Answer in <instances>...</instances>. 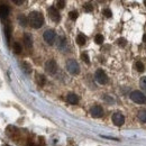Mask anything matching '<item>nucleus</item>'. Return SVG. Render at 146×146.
<instances>
[{
    "mask_svg": "<svg viewBox=\"0 0 146 146\" xmlns=\"http://www.w3.org/2000/svg\"><path fill=\"white\" fill-rule=\"evenodd\" d=\"M28 23L33 28H40L44 25V16L39 11H33L28 16Z\"/></svg>",
    "mask_w": 146,
    "mask_h": 146,
    "instance_id": "f257e3e1",
    "label": "nucleus"
},
{
    "mask_svg": "<svg viewBox=\"0 0 146 146\" xmlns=\"http://www.w3.org/2000/svg\"><path fill=\"white\" fill-rule=\"evenodd\" d=\"M129 97H130V99H131L134 102H136V104H144L146 101V96L143 92L139 91V90L133 91L129 94Z\"/></svg>",
    "mask_w": 146,
    "mask_h": 146,
    "instance_id": "f03ea898",
    "label": "nucleus"
},
{
    "mask_svg": "<svg viewBox=\"0 0 146 146\" xmlns=\"http://www.w3.org/2000/svg\"><path fill=\"white\" fill-rule=\"evenodd\" d=\"M66 70L71 74L75 75V74H78L80 72V66H79V64H78V62L75 60L71 58V60H69L66 62Z\"/></svg>",
    "mask_w": 146,
    "mask_h": 146,
    "instance_id": "7ed1b4c3",
    "label": "nucleus"
},
{
    "mask_svg": "<svg viewBox=\"0 0 146 146\" xmlns=\"http://www.w3.org/2000/svg\"><path fill=\"white\" fill-rule=\"evenodd\" d=\"M94 79H96V81L98 82V83H100V84H106L107 82H108V76H107V74L106 72L104 71V70H101V69H98L96 73H94Z\"/></svg>",
    "mask_w": 146,
    "mask_h": 146,
    "instance_id": "20e7f679",
    "label": "nucleus"
},
{
    "mask_svg": "<svg viewBox=\"0 0 146 146\" xmlns=\"http://www.w3.org/2000/svg\"><path fill=\"white\" fill-rule=\"evenodd\" d=\"M43 38H44V40H45L47 44L52 45L55 42L56 34H55V32L53 29H47V31H45V33L43 34Z\"/></svg>",
    "mask_w": 146,
    "mask_h": 146,
    "instance_id": "39448f33",
    "label": "nucleus"
},
{
    "mask_svg": "<svg viewBox=\"0 0 146 146\" xmlns=\"http://www.w3.org/2000/svg\"><path fill=\"white\" fill-rule=\"evenodd\" d=\"M45 71L48 74H55L57 71V64L54 60H48L45 63Z\"/></svg>",
    "mask_w": 146,
    "mask_h": 146,
    "instance_id": "423d86ee",
    "label": "nucleus"
},
{
    "mask_svg": "<svg viewBox=\"0 0 146 146\" xmlns=\"http://www.w3.org/2000/svg\"><path fill=\"white\" fill-rule=\"evenodd\" d=\"M48 15H50V18L52 19L53 21H55V23H58L60 19H61V16H60V13H58L57 8L53 7V6L48 8Z\"/></svg>",
    "mask_w": 146,
    "mask_h": 146,
    "instance_id": "0eeeda50",
    "label": "nucleus"
},
{
    "mask_svg": "<svg viewBox=\"0 0 146 146\" xmlns=\"http://www.w3.org/2000/svg\"><path fill=\"white\" fill-rule=\"evenodd\" d=\"M90 113H91L92 117H94V118H100V117H102V115H104V109H102L101 106L96 105V106L91 107Z\"/></svg>",
    "mask_w": 146,
    "mask_h": 146,
    "instance_id": "6e6552de",
    "label": "nucleus"
},
{
    "mask_svg": "<svg viewBox=\"0 0 146 146\" xmlns=\"http://www.w3.org/2000/svg\"><path fill=\"white\" fill-rule=\"evenodd\" d=\"M112 123H113L116 126H121V125H124V123H125V118H124V116H123L120 112H115V113L112 115Z\"/></svg>",
    "mask_w": 146,
    "mask_h": 146,
    "instance_id": "1a4fd4ad",
    "label": "nucleus"
},
{
    "mask_svg": "<svg viewBox=\"0 0 146 146\" xmlns=\"http://www.w3.org/2000/svg\"><path fill=\"white\" fill-rule=\"evenodd\" d=\"M24 45H25V47L27 50H31L33 47V38L28 33L24 34Z\"/></svg>",
    "mask_w": 146,
    "mask_h": 146,
    "instance_id": "9d476101",
    "label": "nucleus"
},
{
    "mask_svg": "<svg viewBox=\"0 0 146 146\" xmlns=\"http://www.w3.org/2000/svg\"><path fill=\"white\" fill-rule=\"evenodd\" d=\"M9 15V7L6 3L0 5V18L6 19Z\"/></svg>",
    "mask_w": 146,
    "mask_h": 146,
    "instance_id": "9b49d317",
    "label": "nucleus"
},
{
    "mask_svg": "<svg viewBox=\"0 0 146 146\" xmlns=\"http://www.w3.org/2000/svg\"><path fill=\"white\" fill-rule=\"evenodd\" d=\"M3 33H5V36H6L7 42L9 43V42H10V35H11V27H10V24H9V23L5 24V27H3Z\"/></svg>",
    "mask_w": 146,
    "mask_h": 146,
    "instance_id": "f8f14e48",
    "label": "nucleus"
},
{
    "mask_svg": "<svg viewBox=\"0 0 146 146\" xmlns=\"http://www.w3.org/2000/svg\"><path fill=\"white\" fill-rule=\"evenodd\" d=\"M66 100L71 105H76L79 102V97L76 94H74V93H69L68 97H66Z\"/></svg>",
    "mask_w": 146,
    "mask_h": 146,
    "instance_id": "ddd939ff",
    "label": "nucleus"
},
{
    "mask_svg": "<svg viewBox=\"0 0 146 146\" xmlns=\"http://www.w3.org/2000/svg\"><path fill=\"white\" fill-rule=\"evenodd\" d=\"M20 66H21L23 71L26 73V74H31L32 73V66L27 62H25V61L24 62H20Z\"/></svg>",
    "mask_w": 146,
    "mask_h": 146,
    "instance_id": "4468645a",
    "label": "nucleus"
},
{
    "mask_svg": "<svg viewBox=\"0 0 146 146\" xmlns=\"http://www.w3.org/2000/svg\"><path fill=\"white\" fill-rule=\"evenodd\" d=\"M86 42H87V37H86L84 34H82V33L78 34V36H76V43H78V45L83 46L86 44Z\"/></svg>",
    "mask_w": 146,
    "mask_h": 146,
    "instance_id": "2eb2a0df",
    "label": "nucleus"
},
{
    "mask_svg": "<svg viewBox=\"0 0 146 146\" xmlns=\"http://www.w3.org/2000/svg\"><path fill=\"white\" fill-rule=\"evenodd\" d=\"M36 81H37V83H38V86H39V87H43V86L46 83V78H45L43 74L37 73L36 74Z\"/></svg>",
    "mask_w": 146,
    "mask_h": 146,
    "instance_id": "dca6fc26",
    "label": "nucleus"
},
{
    "mask_svg": "<svg viewBox=\"0 0 146 146\" xmlns=\"http://www.w3.org/2000/svg\"><path fill=\"white\" fill-rule=\"evenodd\" d=\"M18 23L19 25H21L23 27H26L29 23H28V17L24 16V15H19L18 16Z\"/></svg>",
    "mask_w": 146,
    "mask_h": 146,
    "instance_id": "f3484780",
    "label": "nucleus"
},
{
    "mask_svg": "<svg viewBox=\"0 0 146 146\" xmlns=\"http://www.w3.org/2000/svg\"><path fill=\"white\" fill-rule=\"evenodd\" d=\"M57 46H58V48H61V50H64L65 48V46H66V38L64 36H61L58 38V43H57Z\"/></svg>",
    "mask_w": 146,
    "mask_h": 146,
    "instance_id": "a211bd4d",
    "label": "nucleus"
},
{
    "mask_svg": "<svg viewBox=\"0 0 146 146\" xmlns=\"http://www.w3.org/2000/svg\"><path fill=\"white\" fill-rule=\"evenodd\" d=\"M135 69H136V71H138V72H144V70H145L144 63L141 62V61L135 62Z\"/></svg>",
    "mask_w": 146,
    "mask_h": 146,
    "instance_id": "6ab92c4d",
    "label": "nucleus"
},
{
    "mask_svg": "<svg viewBox=\"0 0 146 146\" xmlns=\"http://www.w3.org/2000/svg\"><path fill=\"white\" fill-rule=\"evenodd\" d=\"M138 118L141 119V121H143V123L146 124V110L145 109H142L138 112Z\"/></svg>",
    "mask_w": 146,
    "mask_h": 146,
    "instance_id": "aec40b11",
    "label": "nucleus"
},
{
    "mask_svg": "<svg viewBox=\"0 0 146 146\" xmlns=\"http://www.w3.org/2000/svg\"><path fill=\"white\" fill-rule=\"evenodd\" d=\"M13 47H14V52H15L16 54H19V53L21 52V45L19 44L18 42H15L14 45H13Z\"/></svg>",
    "mask_w": 146,
    "mask_h": 146,
    "instance_id": "412c9836",
    "label": "nucleus"
},
{
    "mask_svg": "<svg viewBox=\"0 0 146 146\" xmlns=\"http://www.w3.org/2000/svg\"><path fill=\"white\" fill-rule=\"evenodd\" d=\"M94 42L97 43V44H102L104 43V36L101 35V34H97L96 35V37H94Z\"/></svg>",
    "mask_w": 146,
    "mask_h": 146,
    "instance_id": "4be33fe9",
    "label": "nucleus"
},
{
    "mask_svg": "<svg viewBox=\"0 0 146 146\" xmlns=\"http://www.w3.org/2000/svg\"><path fill=\"white\" fill-rule=\"evenodd\" d=\"M139 84H141V88H142V89L146 92V76H143V78L141 79Z\"/></svg>",
    "mask_w": 146,
    "mask_h": 146,
    "instance_id": "5701e85b",
    "label": "nucleus"
},
{
    "mask_svg": "<svg viewBox=\"0 0 146 146\" xmlns=\"http://www.w3.org/2000/svg\"><path fill=\"white\" fill-rule=\"evenodd\" d=\"M81 58H82V60H83V62H86L87 64H89V63H90L89 55L87 54V53H82V54H81Z\"/></svg>",
    "mask_w": 146,
    "mask_h": 146,
    "instance_id": "b1692460",
    "label": "nucleus"
},
{
    "mask_svg": "<svg viewBox=\"0 0 146 146\" xmlns=\"http://www.w3.org/2000/svg\"><path fill=\"white\" fill-rule=\"evenodd\" d=\"M83 7H84V10H86V11H88V13H90V11H92V10H93V6H92L90 2L86 3Z\"/></svg>",
    "mask_w": 146,
    "mask_h": 146,
    "instance_id": "393cba45",
    "label": "nucleus"
},
{
    "mask_svg": "<svg viewBox=\"0 0 146 146\" xmlns=\"http://www.w3.org/2000/svg\"><path fill=\"white\" fill-rule=\"evenodd\" d=\"M69 17L70 19H72V20H75V19L78 18V11H70V14H69Z\"/></svg>",
    "mask_w": 146,
    "mask_h": 146,
    "instance_id": "a878e982",
    "label": "nucleus"
},
{
    "mask_svg": "<svg viewBox=\"0 0 146 146\" xmlns=\"http://www.w3.org/2000/svg\"><path fill=\"white\" fill-rule=\"evenodd\" d=\"M102 14L106 16V17H111V15H112V13H111V10L108 9V8H106V9H104V11H102Z\"/></svg>",
    "mask_w": 146,
    "mask_h": 146,
    "instance_id": "bb28decb",
    "label": "nucleus"
},
{
    "mask_svg": "<svg viewBox=\"0 0 146 146\" xmlns=\"http://www.w3.org/2000/svg\"><path fill=\"white\" fill-rule=\"evenodd\" d=\"M117 43H118L119 46H125V45H126V39L121 37V38H119V39L117 40Z\"/></svg>",
    "mask_w": 146,
    "mask_h": 146,
    "instance_id": "cd10ccee",
    "label": "nucleus"
},
{
    "mask_svg": "<svg viewBox=\"0 0 146 146\" xmlns=\"http://www.w3.org/2000/svg\"><path fill=\"white\" fill-rule=\"evenodd\" d=\"M56 6H57V8L62 9V8H64V6H65V1H63V0L57 1V2H56Z\"/></svg>",
    "mask_w": 146,
    "mask_h": 146,
    "instance_id": "c85d7f7f",
    "label": "nucleus"
},
{
    "mask_svg": "<svg viewBox=\"0 0 146 146\" xmlns=\"http://www.w3.org/2000/svg\"><path fill=\"white\" fill-rule=\"evenodd\" d=\"M13 2L16 3V5H23V3H24L23 0H13Z\"/></svg>",
    "mask_w": 146,
    "mask_h": 146,
    "instance_id": "c756f323",
    "label": "nucleus"
},
{
    "mask_svg": "<svg viewBox=\"0 0 146 146\" xmlns=\"http://www.w3.org/2000/svg\"><path fill=\"white\" fill-rule=\"evenodd\" d=\"M104 99H105V100H107V101H109V102H113V100H112V99H110L108 96H104Z\"/></svg>",
    "mask_w": 146,
    "mask_h": 146,
    "instance_id": "7c9ffc66",
    "label": "nucleus"
},
{
    "mask_svg": "<svg viewBox=\"0 0 146 146\" xmlns=\"http://www.w3.org/2000/svg\"><path fill=\"white\" fill-rule=\"evenodd\" d=\"M143 42L146 43V34H144V36H143Z\"/></svg>",
    "mask_w": 146,
    "mask_h": 146,
    "instance_id": "2f4dec72",
    "label": "nucleus"
},
{
    "mask_svg": "<svg viewBox=\"0 0 146 146\" xmlns=\"http://www.w3.org/2000/svg\"><path fill=\"white\" fill-rule=\"evenodd\" d=\"M144 3H145V5H146V1H144Z\"/></svg>",
    "mask_w": 146,
    "mask_h": 146,
    "instance_id": "473e14b6",
    "label": "nucleus"
}]
</instances>
